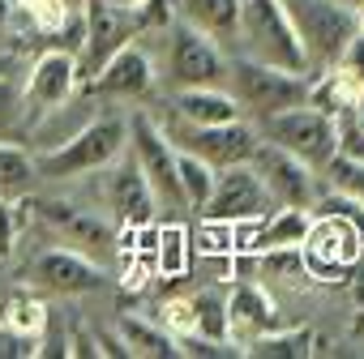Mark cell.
<instances>
[{
	"mask_svg": "<svg viewBox=\"0 0 364 359\" xmlns=\"http://www.w3.org/2000/svg\"><path fill=\"white\" fill-rule=\"evenodd\" d=\"M124 150H129V120L124 116H99V120H86L82 128H73L60 145L39 150L35 175H43V180L90 175V171H103Z\"/></svg>",
	"mask_w": 364,
	"mask_h": 359,
	"instance_id": "obj_1",
	"label": "cell"
},
{
	"mask_svg": "<svg viewBox=\"0 0 364 359\" xmlns=\"http://www.w3.org/2000/svg\"><path fill=\"white\" fill-rule=\"evenodd\" d=\"M228 94L236 99L240 111H249L253 120H266L274 111L300 107L309 99V73H291L253 56H228V77H223Z\"/></svg>",
	"mask_w": 364,
	"mask_h": 359,
	"instance_id": "obj_2",
	"label": "cell"
},
{
	"mask_svg": "<svg viewBox=\"0 0 364 359\" xmlns=\"http://www.w3.org/2000/svg\"><path fill=\"white\" fill-rule=\"evenodd\" d=\"M283 9L291 18L300 48H304L309 73L330 69L343 56V48L351 43V35L360 31L355 0H283Z\"/></svg>",
	"mask_w": 364,
	"mask_h": 359,
	"instance_id": "obj_3",
	"label": "cell"
},
{
	"mask_svg": "<svg viewBox=\"0 0 364 359\" xmlns=\"http://www.w3.org/2000/svg\"><path fill=\"white\" fill-rule=\"evenodd\" d=\"M232 52L279 65V69H291V73H309L304 48L291 31L283 0H240V26H236V48Z\"/></svg>",
	"mask_w": 364,
	"mask_h": 359,
	"instance_id": "obj_4",
	"label": "cell"
},
{
	"mask_svg": "<svg viewBox=\"0 0 364 359\" xmlns=\"http://www.w3.org/2000/svg\"><path fill=\"white\" fill-rule=\"evenodd\" d=\"M257 137L291 150L300 162H309L313 171L338 150V128H334V116L300 103V107H287V111H274L266 120H257Z\"/></svg>",
	"mask_w": 364,
	"mask_h": 359,
	"instance_id": "obj_5",
	"label": "cell"
},
{
	"mask_svg": "<svg viewBox=\"0 0 364 359\" xmlns=\"http://www.w3.org/2000/svg\"><path fill=\"white\" fill-rule=\"evenodd\" d=\"M167 60L163 73L176 90L185 86H223L228 77V48H219L210 35L185 26V22H171L167 31Z\"/></svg>",
	"mask_w": 364,
	"mask_h": 359,
	"instance_id": "obj_6",
	"label": "cell"
},
{
	"mask_svg": "<svg viewBox=\"0 0 364 359\" xmlns=\"http://www.w3.org/2000/svg\"><path fill=\"white\" fill-rule=\"evenodd\" d=\"M129 154H133L137 167L146 171V180H150L159 206L185 210V193H180V175H176V145H171L167 128H163L154 116L137 111V116L129 120Z\"/></svg>",
	"mask_w": 364,
	"mask_h": 359,
	"instance_id": "obj_7",
	"label": "cell"
},
{
	"mask_svg": "<svg viewBox=\"0 0 364 359\" xmlns=\"http://www.w3.org/2000/svg\"><path fill=\"white\" fill-rule=\"evenodd\" d=\"M163 128H167L176 150H189V154L206 158L215 171L249 162L257 141H262L257 128L245 124V120H228V124H185V120H176V124H163Z\"/></svg>",
	"mask_w": 364,
	"mask_h": 359,
	"instance_id": "obj_8",
	"label": "cell"
},
{
	"mask_svg": "<svg viewBox=\"0 0 364 359\" xmlns=\"http://www.w3.org/2000/svg\"><path fill=\"white\" fill-rule=\"evenodd\" d=\"M270 210H274V201H270L266 184L257 180V171L249 162H236V167H219L215 189L198 214L219 219V223H262Z\"/></svg>",
	"mask_w": 364,
	"mask_h": 359,
	"instance_id": "obj_9",
	"label": "cell"
},
{
	"mask_svg": "<svg viewBox=\"0 0 364 359\" xmlns=\"http://www.w3.org/2000/svg\"><path fill=\"white\" fill-rule=\"evenodd\" d=\"M249 167L257 171V180L266 184V193H270V201L274 206H313V197H317V171L309 167V162H300L291 150H283V145H274V141H257V150H253V158H249Z\"/></svg>",
	"mask_w": 364,
	"mask_h": 359,
	"instance_id": "obj_10",
	"label": "cell"
},
{
	"mask_svg": "<svg viewBox=\"0 0 364 359\" xmlns=\"http://www.w3.org/2000/svg\"><path fill=\"white\" fill-rule=\"evenodd\" d=\"M82 18H86V43L77 52V69H82V82H90L124 43L137 39V22H133V9L107 5V0H86Z\"/></svg>",
	"mask_w": 364,
	"mask_h": 359,
	"instance_id": "obj_11",
	"label": "cell"
},
{
	"mask_svg": "<svg viewBox=\"0 0 364 359\" xmlns=\"http://www.w3.org/2000/svg\"><path fill=\"white\" fill-rule=\"evenodd\" d=\"M103 197H107V210L120 227H146L154 223V210H159V197L150 189L146 171L137 167V158L124 150L120 158H112L103 167Z\"/></svg>",
	"mask_w": 364,
	"mask_h": 359,
	"instance_id": "obj_12",
	"label": "cell"
},
{
	"mask_svg": "<svg viewBox=\"0 0 364 359\" xmlns=\"http://www.w3.org/2000/svg\"><path fill=\"white\" fill-rule=\"evenodd\" d=\"M304 265L309 274H334V270H347L355 257H360V236H355V223L343 219V214H313L309 231H304Z\"/></svg>",
	"mask_w": 364,
	"mask_h": 359,
	"instance_id": "obj_13",
	"label": "cell"
},
{
	"mask_svg": "<svg viewBox=\"0 0 364 359\" xmlns=\"http://www.w3.org/2000/svg\"><path fill=\"white\" fill-rule=\"evenodd\" d=\"M77 90H82L77 56H69L60 48H48V52L35 56L31 77H26V107H35L39 116H48L56 107H69Z\"/></svg>",
	"mask_w": 364,
	"mask_h": 359,
	"instance_id": "obj_14",
	"label": "cell"
},
{
	"mask_svg": "<svg viewBox=\"0 0 364 359\" xmlns=\"http://www.w3.org/2000/svg\"><path fill=\"white\" fill-rule=\"evenodd\" d=\"M154 60H150V52L133 39V43H124L90 82H82L90 94H107V99H141V94H150L154 90Z\"/></svg>",
	"mask_w": 364,
	"mask_h": 359,
	"instance_id": "obj_15",
	"label": "cell"
},
{
	"mask_svg": "<svg viewBox=\"0 0 364 359\" xmlns=\"http://www.w3.org/2000/svg\"><path fill=\"white\" fill-rule=\"evenodd\" d=\"M26 278L48 287V291H56V295H86V291L103 287V270L77 248H48V253H39L31 261Z\"/></svg>",
	"mask_w": 364,
	"mask_h": 359,
	"instance_id": "obj_16",
	"label": "cell"
},
{
	"mask_svg": "<svg viewBox=\"0 0 364 359\" xmlns=\"http://www.w3.org/2000/svg\"><path fill=\"white\" fill-rule=\"evenodd\" d=\"M228 321H232V342L245 350V342H253L257 333L279 329V304L274 295L257 282V278H240L228 291Z\"/></svg>",
	"mask_w": 364,
	"mask_h": 359,
	"instance_id": "obj_17",
	"label": "cell"
},
{
	"mask_svg": "<svg viewBox=\"0 0 364 359\" xmlns=\"http://www.w3.org/2000/svg\"><path fill=\"white\" fill-rule=\"evenodd\" d=\"M26 210H35L48 227H56L69 244H116V231L107 219H99L95 210H82L73 201H52V197H35L26 201Z\"/></svg>",
	"mask_w": 364,
	"mask_h": 359,
	"instance_id": "obj_18",
	"label": "cell"
},
{
	"mask_svg": "<svg viewBox=\"0 0 364 359\" xmlns=\"http://www.w3.org/2000/svg\"><path fill=\"white\" fill-rule=\"evenodd\" d=\"M171 13H176V22L210 35L219 48H236L240 0H171Z\"/></svg>",
	"mask_w": 364,
	"mask_h": 359,
	"instance_id": "obj_19",
	"label": "cell"
},
{
	"mask_svg": "<svg viewBox=\"0 0 364 359\" xmlns=\"http://www.w3.org/2000/svg\"><path fill=\"white\" fill-rule=\"evenodd\" d=\"M171 111L185 124H228L240 120L236 99L228 94V86H185L171 94Z\"/></svg>",
	"mask_w": 364,
	"mask_h": 359,
	"instance_id": "obj_20",
	"label": "cell"
},
{
	"mask_svg": "<svg viewBox=\"0 0 364 359\" xmlns=\"http://www.w3.org/2000/svg\"><path fill=\"white\" fill-rule=\"evenodd\" d=\"M360 82L343 69V65H330V69H321V73H313L309 77V107H317V111H326V116H343V111H351V103L360 99Z\"/></svg>",
	"mask_w": 364,
	"mask_h": 359,
	"instance_id": "obj_21",
	"label": "cell"
},
{
	"mask_svg": "<svg viewBox=\"0 0 364 359\" xmlns=\"http://www.w3.org/2000/svg\"><path fill=\"white\" fill-rule=\"evenodd\" d=\"M129 359H180V342L176 333H167L159 321H146V316H124L116 325Z\"/></svg>",
	"mask_w": 364,
	"mask_h": 359,
	"instance_id": "obj_22",
	"label": "cell"
},
{
	"mask_svg": "<svg viewBox=\"0 0 364 359\" xmlns=\"http://www.w3.org/2000/svg\"><path fill=\"white\" fill-rule=\"evenodd\" d=\"M309 223H313V210H304V206H279V210H270L257 223L253 253H262V248H300Z\"/></svg>",
	"mask_w": 364,
	"mask_h": 359,
	"instance_id": "obj_23",
	"label": "cell"
},
{
	"mask_svg": "<svg viewBox=\"0 0 364 359\" xmlns=\"http://www.w3.org/2000/svg\"><path fill=\"white\" fill-rule=\"evenodd\" d=\"M317 346H313V333L291 325V329H270V333H257L253 342H245V355L253 359H309Z\"/></svg>",
	"mask_w": 364,
	"mask_h": 359,
	"instance_id": "obj_24",
	"label": "cell"
},
{
	"mask_svg": "<svg viewBox=\"0 0 364 359\" xmlns=\"http://www.w3.org/2000/svg\"><path fill=\"white\" fill-rule=\"evenodd\" d=\"M176 175H180V193H185V210H202L210 189H215V167L189 150H176Z\"/></svg>",
	"mask_w": 364,
	"mask_h": 359,
	"instance_id": "obj_25",
	"label": "cell"
},
{
	"mask_svg": "<svg viewBox=\"0 0 364 359\" xmlns=\"http://www.w3.org/2000/svg\"><path fill=\"white\" fill-rule=\"evenodd\" d=\"M193 308V333L198 338H215V342H232V321H228V295L219 291H202L189 299Z\"/></svg>",
	"mask_w": 364,
	"mask_h": 359,
	"instance_id": "obj_26",
	"label": "cell"
},
{
	"mask_svg": "<svg viewBox=\"0 0 364 359\" xmlns=\"http://www.w3.org/2000/svg\"><path fill=\"white\" fill-rule=\"evenodd\" d=\"M317 175H326V184H330L334 193L364 201V158H351V154H338V150H334V154L317 167Z\"/></svg>",
	"mask_w": 364,
	"mask_h": 359,
	"instance_id": "obj_27",
	"label": "cell"
},
{
	"mask_svg": "<svg viewBox=\"0 0 364 359\" xmlns=\"http://www.w3.org/2000/svg\"><path fill=\"white\" fill-rule=\"evenodd\" d=\"M189 270V236L180 227H159V240H154V274H171L180 278Z\"/></svg>",
	"mask_w": 364,
	"mask_h": 359,
	"instance_id": "obj_28",
	"label": "cell"
},
{
	"mask_svg": "<svg viewBox=\"0 0 364 359\" xmlns=\"http://www.w3.org/2000/svg\"><path fill=\"white\" fill-rule=\"evenodd\" d=\"M31 180H35V154L14 141H0V193H22Z\"/></svg>",
	"mask_w": 364,
	"mask_h": 359,
	"instance_id": "obj_29",
	"label": "cell"
},
{
	"mask_svg": "<svg viewBox=\"0 0 364 359\" xmlns=\"http://www.w3.org/2000/svg\"><path fill=\"white\" fill-rule=\"evenodd\" d=\"M5 329H14V333H26V338H43V329H48V304L43 299H9V308H5Z\"/></svg>",
	"mask_w": 364,
	"mask_h": 359,
	"instance_id": "obj_30",
	"label": "cell"
},
{
	"mask_svg": "<svg viewBox=\"0 0 364 359\" xmlns=\"http://www.w3.org/2000/svg\"><path fill=\"white\" fill-rule=\"evenodd\" d=\"M14 13H26L35 31L52 35V31H56V26H60L73 9L65 5V0H14Z\"/></svg>",
	"mask_w": 364,
	"mask_h": 359,
	"instance_id": "obj_31",
	"label": "cell"
},
{
	"mask_svg": "<svg viewBox=\"0 0 364 359\" xmlns=\"http://www.w3.org/2000/svg\"><path fill=\"white\" fill-rule=\"evenodd\" d=\"M133 22H137V35H154V31H167L176 22L171 13V0H141L133 9Z\"/></svg>",
	"mask_w": 364,
	"mask_h": 359,
	"instance_id": "obj_32",
	"label": "cell"
},
{
	"mask_svg": "<svg viewBox=\"0 0 364 359\" xmlns=\"http://www.w3.org/2000/svg\"><path fill=\"white\" fill-rule=\"evenodd\" d=\"M159 325H163L167 333H176V338L193 333V308H189V299H167V304L159 308Z\"/></svg>",
	"mask_w": 364,
	"mask_h": 359,
	"instance_id": "obj_33",
	"label": "cell"
},
{
	"mask_svg": "<svg viewBox=\"0 0 364 359\" xmlns=\"http://www.w3.org/2000/svg\"><path fill=\"white\" fill-rule=\"evenodd\" d=\"M18 231H22V214L14 201H0V261H5L18 244Z\"/></svg>",
	"mask_w": 364,
	"mask_h": 359,
	"instance_id": "obj_34",
	"label": "cell"
},
{
	"mask_svg": "<svg viewBox=\"0 0 364 359\" xmlns=\"http://www.w3.org/2000/svg\"><path fill=\"white\" fill-rule=\"evenodd\" d=\"M334 128H338V154H351V158H364V133H360V124L343 111L338 120H334Z\"/></svg>",
	"mask_w": 364,
	"mask_h": 359,
	"instance_id": "obj_35",
	"label": "cell"
},
{
	"mask_svg": "<svg viewBox=\"0 0 364 359\" xmlns=\"http://www.w3.org/2000/svg\"><path fill=\"white\" fill-rule=\"evenodd\" d=\"M334 65H343V69L364 86V31H355V35H351V43L343 48V56H338Z\"/></svg>",
	"mask_w": 364,
	"mask_h": 359,
	"instance_id": "obj_36",
	"label": "cell"
},
{
	"mask_svg": "<svg viewBox=\"0 0 364 359\" xmlns=\"http://www.w3.org/2000/svg\"><path fill=\"white\" fill-rule=\"evenodd\" d=\"M69 355L99 359V355H103V350H99V333H90L86 325H77V329H73V338H69Z\"/></svg>",
	"mask_w": 364,
	"mask_h": 359,
	"instance_id": "obj_37",
	"label": "cell"
},
{
	"mask_svg": "<svg viewBox=\"0 0 364 359\" xmlns=\"http://www.w3.org/2000/svg\"><path fill=\"white\" fill-rule=\"evenodd\" d=\"M9 111H14V86H9V77H0V120Z\"/></svg>",
	"mask_w": 364,
	"mask_h": 359,
	"instance_id": "obj_38",
	"label": "cell"
},
{
	"mask_svg": "<svg viewBox=\"0 0 364 359\" xmlns=\"http://www.w3.org/2000/svg\"><path fill=\"white\" fill-rule=\"evenodd\" d=\"M18 73V56L14 52H0V77H14Z\"/></svg>",
	"mask_w": 364,
	"mask_h": 359,
	"instance_id": "obj_39",
	"label": "cell"
},
{
	"mask_svg": "<svg viewBox=\"0 0 364 359\" xmlns=\"http://www.w3.org/2000/svg\"><path fill=\"white\" fill-rule=\"evenodd\" d=\"M347 116H351V120L360 124V133H364V90H360V99L351 103V111H347Z\"/></svg>",
	"mask_w": 364,
	"mask_h": 359,
	"instance_id": "obj_40",
	"label": "cell"
},
{
	"mask_svg": "<svg viewBox=\"0 0 364 359\" xmlns=\"http://www.w3.org/2000/svg\"><path fill=\"white\" fill-rule=\"evenodd\" d=\"M9 18H14V0H0V31L9 26Z\"/></svg>",
	"mask_w": 364,
	"mask_h": 359,
	"instance_id": "obj_41",
	"label": "cell"
},
{
	"mask_svg": "<svg viewBox=\"0 0 364 359\" xmlns=\"http://www.w3.org/2000/svg\"><path fill=\"white\" fill-rule=\"evenodd\" d=\"M351 338H364V308H360L355 321H351Z\"/></svg>",
	"mask_w": 364,
	"mask_h": 359,
	"instance_id": "obj_42",
	"label": "cell"
},
{
	"mask_svg": "<svg viewBox=\"0 0 364 359\" xmlns=\"http://www.w3.org/2000/svg\"><path fill=\"white\" fill-rule=\"evenodd\" d=\"M107 5H120V9H137L141 0H107Z\"/></svg>",
	"mask_w": 364,
	"mask_h": 359,
	"instance_id": "obj_43",
	"label": "cell"
},
{
	"mask_svg": "<svg viewBox=\"0 0 364 359\" xmlns=\"http://www.w3.org/2000/svg\"><path fill=\"white\" fill-rule=\"evenodd\" d=\"M355 308H364V278L355 282Z\"/></svg>",
	"mask_w": 364,
	"mask_h": 359,
	"instance_id": "obj_44",
	"label": "cell"
},
{
	"mask_svg": "<svg viewBox=\"0 0 364 359\" xmlns=\"http://www.w3.org/2000/svg\"><path fill=\"white\" fill-rule=\"evenodd\" d=\"M355 22H360V31H364V0H355Z\"/></svg>",
	"mask_w": 364,
	"mask_h": 359,
	"instance_id": "obj_45",
	"label": "cell"
},
{
	"mask_svg": "<svg viewBox=\"0 0 364 359\" xmlns=\"http://www.w3.org/2000/svg\"><path fill=\"white\" fill-rule=\"evenodd\" d=\"M65 5H69V9H82V5H86V0H65Z\"/></svg>",
	"mask_w": 364,
	"mask_h": 359,
	"instance_id": "obj_46",
	"label": "cell"
}]
</instances>
